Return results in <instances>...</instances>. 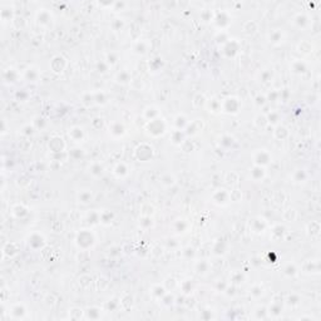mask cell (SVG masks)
<instances>
[{
    "instance_id": "cell-1",
    "label": "cell",
    "mask_w": 321,
    "mask_h": 321,
    "mask_svg": "<svg viewBox=\"0 0 321 321\" xmlns=\"http://www.w3.org/2000/svg\"><path fill=\"white\" fill-rule=\"evenodd\" d=\"M83 135H84V133H83L82 128L74 127V128H71V129H69V137L75 142H80L83 139Z\"/></svg>"
},
{
    "instance_id": "cell-2",
    "label": "cell",
    "mask_w": 321,
    "mask_h": 321,
    "mask_svg": "<svg viewBox=\"0 0 321 321\" xmlns=\"http://www.w3.org/2000/svg\"><path fill=\"white\" fill-rule=\"evenodd\" d=\"M260 159H262L261 162H260V166H263V164L269 163V162H270V154L267 153L266 151H263V149L258 151V152L256 153V156H255V162L257 163Z\"/></svg>"
},
{
    "instance_id": "cell-3",
    "label": "cell",
    "mask_w": 321,
    "mask_h": 321,
    "mask_svg": "<svg viewBox=\"0 0 321 321\" xmlns=\"http://www.w3.org/2000/svg\"><path fill=\"white\" fill-rule=\"evenodd\" d=\"M78 199H79V202H82V203H88V202H92V199H93V195L90 193L89 191H83V192H80V193L78 195Z\"/></svg>"
},
{
    "instance_id": "cell-4",
    "label": "cell",
    "mask_w": 321,
    "mask_h": 321,
    "mask_svg": "<svg viewBox=\"0 0 321 321\" xmlns=\"http://www.w3.org/2000/svg\"><path fill=\"white\" fill-rule=\"evenodd\" d=\"M282 39V33L278 32V35H276V32H272V34L270 35V41L272 43H278Z\"/></svg>"
},
{
    "instance_id": "cell-5",
    "label": "cell",
    "mask_w": 321,
    "mask_h": 321,
    "mask_svg": "<svg viewBox=\"0 0 321 321\" xmlns=\"http://www.w3.org/2000/svg\"><path fill=\"white\" fill-rule=\"evenodd\" d=\"M19 307H20V305H14L13 309H11V315L15 314V312H18V311H19ZM24 314H25V309L21 307V309H20V316H21V318L24 316ZM20 316H18V319L20 318Z\"/></svg>"
},
{
    "instance_id": "cell-6",
    "label": "cell",
    "mask_w": 321,
    "mask_h": 321,
    "mask_svg": "<svg viewBox=\"0 0 321 321\" xmlns=\"http://www.w3.org/2000/svg\"><path fill=\"white\" fill-rule=\"evenodd\" d=\"M162 183H163L164 186H172V184L175 183V177L171 176V175H168V178H167V179H166L164 177H163V178H162Z\"/></svg>"
},
{
    "instance_id": "cell-7",
    "label": "cell",
    "mask_w": 321,
    "mask_h": 321,
    "mask_svg": "<svg viewBox=\"0 0 321 321\" xmlns=\"http://www.w3.org/2000/svg\"><path fill=\"white\" fill-rule=\"evenodd\" d=\"M277 119H278V114H276V113H272V114H269V117H267V122H272V123H275V122H277Z\"/></svg>"
},
{
    "instance_id": "cell-8",
    "label": "cell",
    "mask_w": 321,
    "mask_h": 321,
    "mask_svg": "<svg viewBox=\"0 0 321 321\" xmlns=\"http://www.w3.org/2000/svg\"><path fill=\"white\" fill-rule=\"evenodd\" d=\"M296 272H297V271H296V269H295L294 266H292V267H290V266H289L287 269L285 270V274H286V275H291V276H294V275H296Z\"/></svg>"
}]
</instances>
